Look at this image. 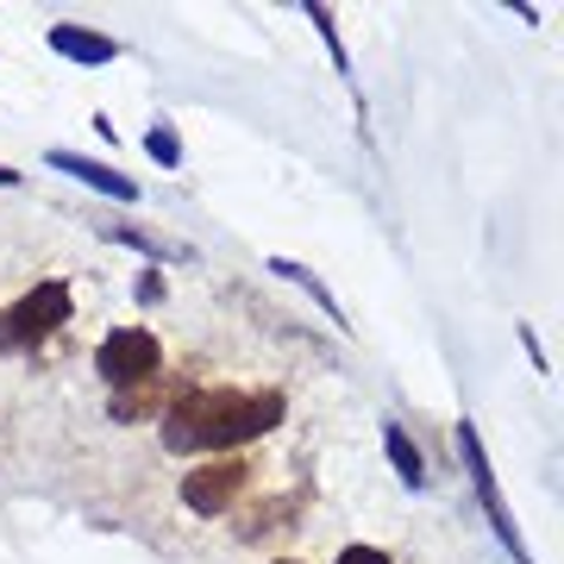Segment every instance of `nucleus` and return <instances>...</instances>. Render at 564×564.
Returning a JSON list of instances; mask_svg holds the SVG:
<instances>
[{"instance_id": "obj_4", "label": "nucleus", "mask_w": 564, "mask_h": 564, "mask_svg": "<svg viewBox=\"0 0 564 564\" xmlns=\"http://www.w3.org/2000/svg\"><path fill=\"white\" fill-rule=\"evenodd\" d=\"M158 364H163V345L151 326H120V333H107L101 351H95V370H101L113 389H132L144 383V377H158Z\"/></svg>"}, {"instance_id": "obj_13", "label": "nucleus", "mask_w": 564, "mask_h": 564, "mask_svg": "<svg viewBox=\"0 0 564 564\" xmlns=\"http://www.w3.org/2000/svg\"><path fill=\"white\" fill-rule=\"evenodd\" d=\"M13 182H20V170H7V163H0V188H13Z\"/></svg>"}, {"instance_id": "obj_9", "label": "nucleus", "mask_w": 564, "mask_h": 564, "mask_svg": "<svg viewBox=\"0 0 564 564\" xmlns=\"http://www.w3.org/2000/svg\"><path fill=\"white\" fill-rule=\"evenodd\" d=\"M182 389H170V383H158V377H144V383H132V389H120L113 395V421H139V414H158L163 402H176Z\"/></svg>"}, {"instance_id": "obj_3", "label": "nucleus", "mask_w": 564, "mask_h": 564, "mask_svg": "<svg viewBox=\"0 0 564 564\" xmlns=\"http://www.w3.org/2000/svg\"><path fill=\"white\" fill-rule=\"evenodd\" d=\"M458 452H464V464H470L477 502H484V514H489V527H496L502 552L514 564H533V552H527V540H521V527H514V508L502 502V484H496V470H489V458H484V440H477V426H470V421H458Z\"/></svg>"}, {"instance_id": "obj_5", "label": "nucleus", "mask_w": 564, "mask_h": 564, "mask_svg": "<svg viewBox=\"0 0 564 564\" xmlns=\"http://www.w3.org/2000/svg\"><path fill=\"white\" fill-rule=\"evenodd\" d=\"M245 484H251V464L245 458H207L182 477V508L188 514H226L245 496Z\"/></svg>"}, {"instance_id": "obj_12", "label": "nucleus", "mask_w": 564, "mask_h": 564, "mask_svg": "<svg viewBox=\"0 0 564 564\" xmlns=\"http://www.w3.org/2000/svg\"><path fill=\"white\" fill-rule=\"evenodd\" d=\"M333 564H395V558H389L383 545H345V552H339Z\"/></svg>"}, {"instance_id": "obj_6", "label": "nucleus", "mask_w": 564, "mask_h": 564, "mask_svg": "<svg viewBox=\"0 0 564 564\" xmlns=\"http://www.w3.org/2000/svg\"><path fill=\"white\" fill-rule=\"evenodd\" d=\"M51 170H63V176H76L82 188H95V195H107V202H139V182H132V176H120L113 163L82 158V151H51Z\"/></svg>"}, {"instance_id": "obj_10", "label": "nucleus", "mask_w": 564, "mask_h": 564, "mask_svg": "<svg viewBox=\"0 0 564 564\" xmlns=\"http://www.w3.org/2000/svg\"><path fill=\"white\" fill-rule=\"evenodd\" d=\"M270 270H276V276H289V282H295V289H307V295H314V302H321L326 314L339 321V302H333V295H326V289H321V276H314V270H302V263H289V258H270Z\"/></svg>"}, {"instance_id": "obj_2", "label": "nucleus", "mask_w": 564, "mask_h": 564, "mask_svg": "<svg viewBox=\"0 0 564 564\" xmlns=\"http://www.w3.org/2000/svg\"><path fill=\"white\" fill-rule=\"evenodd\" d=\"M57 326H69V282L44 276V282H32L13 307H0V358L44 345Z\"/></svg>"}, {"instance_id": "obj_7", "label": "nucleus", "mask_w": 564, "mask_h": 564, "mask_svg": "<svg viewBox=\"0 0 564 564\" xmlns=\"http://www.w3.org/2000/svg\"><path fill=\"white\" fill-rule=\"evenodd\" d=\"M44 44H51L57 57L82 63V69H88V63H113V57H120V44L107 39V32H88V25H51Z\"/></svg>"}, {"instance_id": "obj_11", "label": "nucleus", "mask_w": 564, "mask_h": 564, "mask_svg": "<svg viewBox=\"0 0 564 564\" xmlns=\"http://www.w3.org/2000/svg\"><path fill=\"white\" fill-rule=\"evenodd\" d=\"M144 151H151L163 170H176V163H182V139L170 132V126H151V132H144Z\"/></svg>"}, {"instance_id": "obj_1", "label": "nucleus", "mask_w": 564, "mask_h": 564, "mask_svg": "<svg viewBox=\"0 0 564 564\" xmlns=\"http://www.w3.org/2000/svg\"><path fill=\"white\" fill-rule=\"evenodd\" d=\"M282 421V395L276 389H182L176 402L163 408V445L176 458L195 452H239V445L263 440Z\"/></svg>"}, {"instance_id": "obj_8", "label": "nucleus", "mask_w": 564, "mask_h": 564, "mask_svg": "<svg viewBox=\"0 0 564 564\" xmlns=\"http://www.w3.org/2000/svg\"><path fill=\"white\" fill-rule=\"evenodd\" d=\"M383 452H389V464H395V477H402L408 489H421V484H426V458H421V445L408 440V426H402V421H389V426H383Z\"/></svg>"}, {"instance_id": "obj_14", "label": "nucleus", "mask_w": 564, "mask_h": 564, "mask_svg": "<svg viewBox=\"0 0 564 564\" xmlns=\"http://www.w3.org/2000/svg\"><path fill=\"white\" fill-rule=\"evenodd\" d=\"M276 564H302V558H276Z\"/></svg>"}]
</instances>
